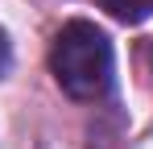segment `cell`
<instances>
[{"instance_id": "cell-1", "label": "cell", "mask_w": 153, "mask_h": 149, "mask_svg": "<svg viewBox=\"0 0 153 149\" xmlns=\"http://www.w3.org/2000/svg\"><path fill=\"white\" fill-rule=\"evenodd\" d=\"M54 83L71 99H100L112 87V42L91 21H71L50 46Z\"/></svg>"}, {"instance_id": "cell-2", "label": "cell", "mask_w": 153, "mask_h": 149, "mask_svg": "<svg viewBox=\"0 0 153 149\" xmlns=\"http://www.w3.org/2000/svg\"><path fill=\"white\" fill-rule=\"evenodd\" d=\"M108 17H116V21L124 25H141L153 17V0H95Z\"/></svg>"}, {"instance_id": "cell-3", "label": "cell", "mask_w": 153, "mask_h": 149, "mask_svg": "<svg viewBox=\"0 0 153 149\" xmlns=\"http://www.w3.org/2000/svg\"><path fill=\"white\" fill-rule=\"evenodd\" d=\"M8 62H13V46H8V33L0 29V74L8 71Z\"/></svg>"}]
</instances>
